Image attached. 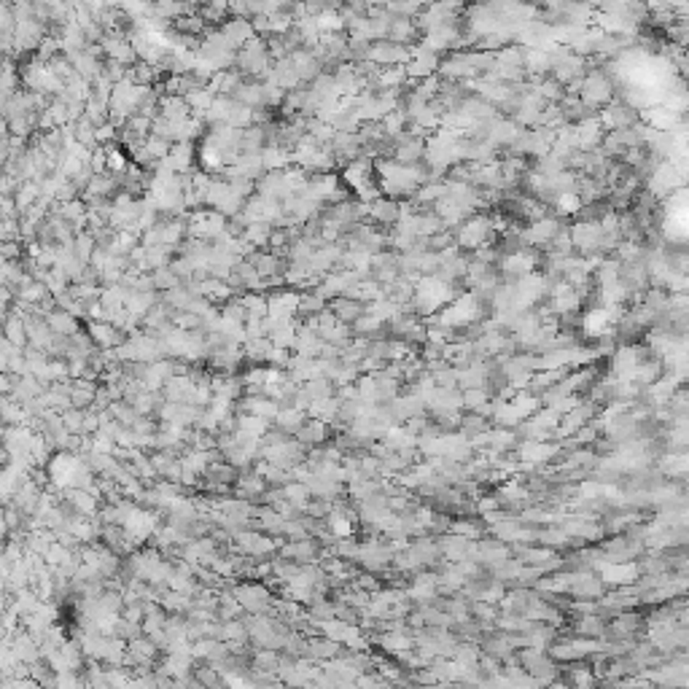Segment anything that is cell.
<instances>
[{
  "mask_svg": "<svg viewBox=\"0 0 689 689\" xmlns=\"http://www.w3.org/2000/svg\"><path fill=\"white\" fill-rule=\"evenodd\" d=\"M275 65V57L270 51V44L264 35H253L243 49H237V62L234 68H240L246 76L253 78H267Z\"/></svg>",
  "mask_w": 689,
  "mask_h": 689,
  "instance_id": "6da1fadb",
  "label": "cell"
},
{
  "mask_svg": "<svg viewBox=\"0 0 689 689\" xmlns=\"http://www.w3.org/2000/svg\"><path fill=\"white\" fill-rule=\"evenodd\" d=\"M598 119H600V124L606 129H628V127H636V124L641 122V113L625 97H614L609 106L600 108Z\"/></svg>",
  "mask_w": 689,
  "mask_h": 689,
  "instance_id": "7a4b0ae2",
  "label": "cell"
},
{
  "mask_svg": "<svg viewBox=\"0 0 689 689\" xmlns=\"http://www.w3.org/2000/svg\"><path fill=\"white\" fill-rule=\"evenodd\" d=\"M415 46H407V44H396V41H372V51H369V60L380 68H391V65H407L412 60Z\"/></svg>",
  "mask_w": 689,
  "mask_h": 689,
  "instance_id": "3957f363",
  "label": "cell"
},
{
  "mask_svg": "<svg viewBox=\"0 0 689 689\" xmlns=\"http://www.w3.org/2000/svg\"><path fill=\"white\" fill-rule=\"evenodd\" d=\"M398 218H401V202L393 197H377L369 202V221L383 227V229H391L396 227Z\"/></svg>",
  "mask_w": 689,
  "mask_h": 689,
  "instance_id": "277c9868",
  "label": "cell"
},
{
  "mask_svg": "<svg viewBox=\"0 0 689 689\" xmlns=\"http://www.w3.org/2000/svg\"><path fill=\"white\" fill-rule=\"evenodd\" d=\"M334 434H337V431H334L331 423H326V420H321V417H312V415H310V417L305 420V426L296 431V439L312 450V447H321V444L331 442Z\"/></svg>",
  "mask_w": 689,
  "mask_h": 689,
  "instance_id": "5b68a950",
  "label": "cell"
},
{
  "mask_svg": "<svg viewBox=\"0 0 689 689\" xmlns=\"http://www.w3.org/2000/svg\"><path fill=\"white\" fill-rule=\"evenodd\" d=\"M329 310L337 315L339 323L353 326V323L361 321V318L369 312V302H361V299H353V296H348V293H342V296H334V299L329 302Z\"/></svg>",
  "mask_w": 689,
  "mask_h": 689,
  "instance_id": "8992f818",
  "label": "cell"
},
{
  "mask_svg": "<svg viewBox=\"0 0 689 689\" xmlns=\"http://www.w3.org/2000/svg\"><path fill=\"white\" fill-rule=\"evenodd\" d=\"M218 30L227 35V41H229L234 49H243L248 41L256 35V30H253V19H248V16H234V14H232Z\"/></svg>",
  "mask_w": 689,
  "mask_h": 689,
  "instance_id": "52a82bcc",
  "label": "cell"
},
{
  "mask_svg": "<svg viewBox=\"0 0 689 689\" xmlns=\"http://www.w3.org/2000/svg\"><path fill=\"white\" fill-rule=\"evenodd\" d=\"M289 57H291L293 70L299 73L302 84H312V81L323 73V65H321V60L315 57L312 49H299V51H293V54H289Z\"/></svg>",
  "mask_w": 689,
  "mask_h": 689,
  "instance_id": "ba28073f",
  "label": "cell"
},
{
  "mask_svg": "<svg viewBox=\"0 0 689 689\" xmlns=\"http://www.w3.org/2000/svg\"><path fill=\"white\" fill-rule=\"evenodd\" d=\"M46 323H49V329H51L54 334H60V337H70V334H76V331L84 329V326H81V318L73 315L70 310H65V307H57L54 312H49Z\"/></svg>",
  "mask_w": 689,
  "mask_h": 689,
  "instance_id": "9c48e42d",
  "label": "cell"
},
{
  "mask_svg": "<svg viewBox=\"0 0 689 689\" xmlns=\"http://www.w3.org/2000/svg\"><path fill=\"white\" fill-rule=\"evenodd\" d=\"M68 57H70V62H73V68H76L78 76H84L87 81H94V78L103 76V65H106V60L94 57L89 49L73 51V54H68Z\"/></svg>",
  "mask_w": 689,
  "mask_h": 689,
  "instance_id": "30bf717a",
  "label": "cell"
},
{
  "mask_svg": "<svg viewBox=\"0 0 689 689\" xmlns=\"http://www.w3.org/2000/svg\"><path fill=\"white\" fill-rule=\"evenodd\" d=\"M162 116L170 119V122H186L194 113H191V108L186 103V97H181V94H165L162 97Z\"/></svg>",
  "mask_w": 689,
  "mask_h": 689,
  "instance_id": "8fae6325",
  "label": "cell"
},
{
  "mask_svg": "<svg viewBox=\"0 0 689 689\" xmlns=\"http://www.w3.org/2000/svg\"><path fill=\"white\" fill-rule=\"evenodd\" d=\"M305 391L312 396V401H323V398L337 396V383H334L331 377H326V374H318V377L307 380Z\"/></svg>",
  "mask_w": 689,
  "mask_h": 689,
  "instance_id": "7c38bea8",
  "label": "cell"
},
{
  "mask_svg": "<svg viewBox=\"0 0 689 689\" xmlns=\"http://www.w3.org/2000/svg\"><path fill=\"white\" fill-rule=\"evenodd\" d=\"M213 100H215V92L210 87H202V89H194V92L186 94V103H189L194 116H205L210 110V106H213Z\"/></svg>",
  "mask_w": 689,
  "mask_h": 689,
  "instance_id": "4fadbf2b",
  "label": "cell"
},
{
  "mask_svg": "<svg viewBox=\"0 0 689 689\" xmlns=\"http://www.w3.org/2000/svg\"><path fill=\"white\" fill-rule=\"evenodd\" d=\"M272 224L270 221H256V224H248V229H246V237L248 243L253 248H270V237H272Z\"/></svg>",
  "mask_w": 689,
  "mask_h": 689,
  "instance_id": "5bb4252c",
  "label": "cell"
},
{
  "mask_svg": "<svg viewBox=\"0 0 689 689\" xmlns=\"http://www.w3.org/2000/svg\"><path fill=\"white\" fill-rule=\"evenodd\" d=\"M305 420H307V412H302V410H293V407H291V410H280V412H277L275 426H277V429H283L286 434L296 436V431L305 426Z\"/></svg>",
  "mask_w": 689,
  "mask_h": 689,
  "instance_id": "9a60e30c",
  "label": "cell"
},
{
  "mask_svg": "<svg viewBox=\"0 0 689 689\" xmlns=\"http://www.w3.org/2000/svg\"><path fill=\"white\" fill-rule=\"evenodd\" d=\"M94 251H97V237H94L89 229L78 232L76 243H73V253H76L84 264H89V261H92V256H94Z\"/></svg>",
  "mask_w": 689,
  "mask_h": 689,
  "instance_id": "2e32d148",
  "label": "cell"
},
{
  "mask_svg": "<svg viewBox=\"0 0 689 689\" xmlns=\"http://www.w3.org/2000/svg\"><path fill=\"white\" fill-rule=\"evenodd\" d=\"M153 283H156V291H170V289H175V286H181L184 280L175 275V270L172 267H159V270H153Z\"/></svg>",
  "mask_w": 689,
  "mask_h": 689,
  "instance_id": "e0dca14e",
  "label": "cell"
},
{
  "mask_svg": "<svg viewBox=\"0 0 689 689\" xmlns=\"http://www.w3.org/2000/svg\"><path fill=\"white\" fill-rule=\"evenodd\" d=\"M46 65H49V70H51L57 78H62V81H68L70 76H76V68H73V62H70V57H68L65 51H60L57 57H51Z\"/></svg>",
  "mask_w": 689,
  "mask_h": 689,
  "instance_id": "ac0fdd59",
  "label": "cell"
},
{
  "mask_svg": "<svg viewBox=\"0 0 689 689\" xmlns=\"http://www.w3.org/2000/svg\"><path fill=\"white\" fill-rule=\"evenodd\" d=\"M127 73H129V68H127V65H122V62H116V60H106V65H103V76L110 78L113 84L124 81V78H127Z\"/></svg>",
  "mask_w": 689,
  "mask_h": 689,
  "instance_id": "d6986e66",
  "label": "cell"
}]
</instances>
